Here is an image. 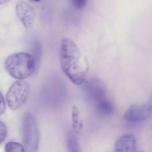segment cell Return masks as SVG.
Instances as JSON below:
<instances>
[{"label":"cell","instance_id":"cell-7","mask_svg":"<svg viewBox=\"0 0 152 152\" xmlns=\"http://www.w3.org/2000/svg\"><path fill=\"white\" fill-rule=\"evenodd\" d=\"M136 138L132 135L121 137L115 143V152H135Z\"/></svg>","mask_w":152,"mask_h":152},{"label":"cell","instance_id":"cell-12","mask_svg":"<svg viewBox=\"0 0 152 152\" xmlns=\"http://www.w3.org/2000/svg\"><path fill=\"white\" fill-rule=\"evenodd\" d=\"M7 136V129L5 124L1 121L0 122V142L2 144Z\"/></svg>","mask_w":152,"mask_h":152},{"label":"cell","instance_id":"cell-6","mask_svg":"<svg viewBox=\"0 0 152 152\" xmlns=\"http://www.w3.org/2000/svg\"><path fill=\"white\" fill-rule=\"evenodd\" d=\"M152 114V106L149 104L134 105L125 112L124 117L129 121H140L148 119Z\"/></svg>","mask_w":152,"mask_h":152},{"label":"cell","instance_id":"cell-1","mask_svg":"<svg viewBox=\"0 0 152 152\" xmlns=\"http://www.w3.org/2000/svg\"><path fill=\"white\" fill-rule=\"evenodd\" d=\"M62 71L75 84L80 85L86 79L88 66L80 49L71 39L62 41L60 52Z\"/></svg>","mask_w":152,"mask_h":152},{"label":"cell","instance_id":"cell-3","mask_svg":"<svg viewBox=\"0 0 152 152\" xmlns=\"http://www.w3.org/2000/svg\"><path fill=\"white\" fill-rule=\"evenodd\" d=\"M31 86L25 80H17L10 86L7 92L6 100L9 107L15 111L26 102L30 94Z\"/></svg>","mask_w":152,"mask_h":152},{"label":"cell","instance_id":"cell-11","mask_svg":"<svg viewBox=\"0 0 152 152\" xmlns=\"http://www.w3.org/2000/svg\"><path fill=\"white\" fill-rule=\"evenodd\" d=\"M101 109L104 113L107 114L112 113L113 111V106L112 103L108 101H104L103 102L101 105Z\"/></svg>","mask_w":152,"mask_h":152},{"label":"cell","instance_id":"cell-8","mask_svg":"<svg viewBox=\"0 0 152 152\" xmlns=\"http://www.w3.org/2000/svg\"><path fill=\"white\" fill-rule=\"evenodd\" d=\"M67 146L68 152H81L77 138L72 131H69L68 132Z\"/></svg>","mask_w":152,"mask_h":152},{"label":"cell","instance_id":"cell-4","mask_svg":"<svg viewBox=\"0 0 152 152\" xmlns=\"http://www.w3.org/2000/svg\"><path fill=\"white\" fill-rule=\"evenodd\" d=\"M22 134L24 145L27 152H37L39 137L34 117L31 113H26L23 119Z\"/></svg>","mask_w":152,"mask_h":152},{"label":"cell","instance_id":"cell-13","mask_svg":"<svg viewBox=\"0 0 152 152\" xmlns=\"http://www.w3.org/2000/svg\"><path fill=\"white\" fill-rule=\"evenodd\" d=\"M6 110V104L5 99L2 95V93L1 92L0 95V114L2 115L4 113Z\"/></svg>","mask_w":152,"mask_h":152},{"label":"cell","instance_id":"cell-10","mask_svg":"<svg viewBox=\"0 0 152 152\" xmlns=\"http://www.w3.org/2000/svg\"><path fill=\"white\" fill-rule=\"evenodd\" d=\"M5 152H25L24 148L20 143L9 141L5 146Z\"/></svg>","mask_w":152,"mask_h":152},{"label":"cell","instance_id":"cell-14","mask_svg":"<svg viewBox=\"0 0 152 152\" xmlns=\"http://www.w3.org/2000/svg\"><path fill=\"white\" fill-rule=\"evenodd\" d=\"M74 2L75 5L78 8H82L86 5L85 1H74Z\"/></svg>","mask_w":152,"mask_h":152},{"label":"cell","instance_id":"cell-5","mask_svg":"<svg viewBox=\"0 0 152 152\" xmlns=\"http://www.w3.org/2000/svg\"><path fill=\"white\" fill-rule=\"evenodd\" d=\"M16 15L26 28L32 26L34 23L35 13L31 6L27 2L19 1L16 5Z\"/></svg>","mask_w":152,"mask_h":152},{"label":"cell","instance_id":"cell-2","mask_svg":"<svg viewBox=\"0 0 152 152\" xmlns=\"http://www.w3.org/2000/svg\"><path fill=\"white\" fill-rule=\"evenodd\" d=\"M5 67L13 78L17 80H25L34 72L35 60L30 53L18 52L10 55L7 58Z\"/></svg>","mask_w":152,"mask_h":152},{"label":"cell","instance_id":"cell-9","mask_svg":"<svg viewBox=\"0 0 152 152\" xmlns=\"http://www.w3.org/2000/svg\"><path fill=\"white\" fill-rule=\"evenodd\" d=\"M72 123L74 130L78 132L81 129L82 123L80 119V113L78 108L75 106H74L72 108Z\"/></svg>","mask_w":152,"mask_h":152}]
</instances>
